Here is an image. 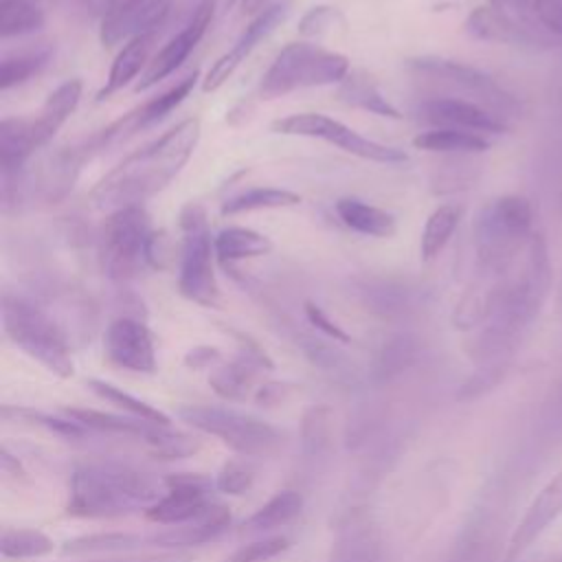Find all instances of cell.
<instances>
[{
	"mask_svg": "<svg viewBox=\"0 0 562 562\" xmlns=\"http://www.w3.org/2000/svg\"><path fill=\"white\" fill-rule=\"evenodd\" d=\"M290 391H292V386L285 384V382H266V384H261V386L257 389L255 402H257L259 406H277V404H281V402L288 400Z\"/></svg>",
	"mask_w": 562,
	"mask_h": 562,
	"instance_id": "cell-49",
	"label": "cell"
},
{
	"mask_svg": "<svg viewBox=\"0 0 562 562\" xmlns=\"http://www.w3.org/2000/svg\"><path fill=\"white\" fill-rule=\"evenodd\" d=\"M171 11V0H145L132 9L105 11L101 20V44L112 48L143 33H156Z\"/></svg>",
	"mask_w": 562,
	"mask_h": 562,
	"instance_id": "cell-19",
	"label": "cell"
},
{
	"mask_svg": "<svg viewBox=\"0 0 562 562\" xmlns=\"http://www.w3.org/2000/svg\"><path fill=\"white\" fill-rule=\"evenodd\" d=\"M367 305L382 314V316H402L404 312H408L413 307V299L406 292V288H397V285H375V288H367Z\"/></svg>",
	"mask_w": 562,
	"mask_h": 562,
	"instance_id": "cell-40",
	"label": "cell"
},
{
	"mask_svg": "<svg viewBox=\"0 0 562 562\" xmlns=\"http://www.w3.org/2000/svg\"><path fill=\"white\" fill-rule=\"evenodd\" d=\"M200 132L198 116L180 121L99 178L88 193V202L99 211L143 206L180 173L200 140Z\"/></svg>",
	"mask_w": 562,
	"mask_h": 562,
	"instance_id": "cell-1",
	"label": "cell"
},
{
	"mask_svg": "<svg viewBox=\"0 0 562 562\" xmlns=\"http://www.w3.org/2000/svg\"><path fill=\"white\" fill-rule=\"evenodd\" d=\"M257 371L259 367L255 362H250L244 356H237L235 360L215 364L209 373V384L222 400H228V402L246 400V395L252 389Z\"/></svg>",
	"mask_w": 562,
	"mask_h": 562,
	"instance_id": "cell-31",
	"label": "cell"
},
{
	"mask_svg": "<svg viewBox=\"0 0 562 562\" xmlns=\"http://www.w3.org/2000/svg\"><path fill=\"white\" fill-rule=\"evenodd\" d=\"M55 542L40 529L2 527L0 555L4 560H33L53 553Z\"/></svg>",
	"mask_w": 562,
	"mask_h": 562,
	"instance_id": "cell-37",
	"label": "cell"
},
{
	"mask_svg": "<svg viewBox=\"0 0 562 562\" xmlns=\"http://www.w3.org/2000/svg\"><path fill=\"white\" fill-rule=\"evenodd\" d=\"M213 13H215V0H200L191 18L187 20V24L149 59L134 90L145 92L158 81L167 79L176 68H180L182 61L191 55V50L198 46V42L206 33L209 24L213 22Z\"/></svg>",
	"mask_w": 562,
	"mask_h": 562,
	"instance_id": "cell-13",
	"label": "cell"
},
{
	"mask_svg": "<svg viewBox=\"0 0 562 562\" xmlns=\"http://www.w3.org/2000/svg\"><path fill=\"white\" fill-rule=\"evenodd\" d=\"M189 558L182 553H121V555H105V558H92L83 562H187Z\"/></svg>",
	"mask_w": 562,
	"mask_h": 562,
	"instance_id": "cell-47",
	"label": "cell"
},
{
	"mask_svg": "<svg viewBox=\"0 0 562 562\" xmlns=\"http://www.w3.org/2000/svg\"><path fill=\"white\" fill-rule=\"evenodd\" d=\"M228 331H231L233 338L239 342V356L248 358V360L255 362L259 369H272V367H274L272 360H270V356L266 353V349H263L255 338H250L248 334L237 331V329H228Z\"/></svg>",
	"mask_w": 562,
	"mask_h": 562,
	"instance_id": "cell-46",
	"label": "cell"
},
{
	"mask_svg": "<svg viewBox=\"0 0 562 562\" xmlns=\"http://www.w3.org/2000/svg\"><path fill=\"white\" fill-rule=\"evenodd\" d=\"M329 562H386L384 536L371 512L353 509L338 522Z\"/></svg>",
	"mask_w": 562,
	"mask_h": 562,
	"instance_id": "cell-15",
	"label": "cell"
},
{
	"mask_svg": "<svg viewBox=\"0 0 562 562\" xmlns=\"http://www.w3.org/2000/svg\"><path fill=\"white\" fill-rule=\"evenodd\" d=\"M334 209H336L338 220L347 228H351L360 235L375 237V239H389L397 233V222H395L393 213H389L375 204H369L364 200L340 198Z\"/></svg>",
	"mask_w": 562,
	"mask_h": 562,
	"instance_id": "cell-23",
	"label": "cell"
},
{
	"mask_svg": "<svg viewBox=\"0 0 562 562\" xmlns=\"http://www.w3.org/2000/svg\"><path fill=\"white\" fill-rule=\"evenodd\" d=\"M274 248L272 239L246 226H226L215 235V255L222 268H231L237 261L266 257Z\"/></svg>",
	"mask_w": 562,
	"mask_h": 562,
	"instance_id": "cell-24",
	"label": "cell"
},
{
	"mask_svg": "<svg viewBox=\"0 0 562 562\" xmlns=\"http://www.w3.org/2000/svg\"><path fill=\"white\" fill-rule=\"evenodd\" d=\"M551 562H562V558H555V560H551Z\"/></svg>",
	"mask_w": 562,
	"mask_h": 562,
	"instance_id": "cell-54",
	"label": "cell"
},
{
	"mask_svg": "<svg viewBox=\"0 0 562 562\" xmlns=\"http://www.w3.org/2000/svg\"><path fill=\"white\" fill-rule=\"evenodd\" d=\"M55 2L70 4V7H77L81 11H99V4H101V0H55Z\"/></svg>",
	"mask_w": 562,
	"mask_h": 562,
	"instance_id": "cell-51",
	"label": "cell"
},
{
	"mask_svg": "<svg viewBox=\"0 0 562 562\" xmlns=\"http://www.w3.org/2000/svg\"><path fill=\"white\" fill-rule=\"evenodd\" d=\"M50 59V48L7 55L0 64V90H11L35 77Z\"/></svg>",
	"mask_w": 562,
	"mask_h": 562,
	"instance_id": "cell-38",
	"label": "cell"
},
{
	"mask_svg": "<svg viewBox=\"0 0 562 562\" xmlns=\"http://www.w3.org/2000/svg\"><path fill=\"white\" fill-rule=\"evenodd\" d=\"M288 549L285 536H263L233 551L222 562H268Z\"/></svg>",
	"mask_w": 562,
	"mask_h": 562,
	"instance_id": "cell-42",
	"label": "cell"
},
{
	"mask_svg": "<svg viewBox=\"0 0 562 562\" xmlns=\"http://www.w3.org/2000/svg\"><path fill=\"white\" fill-rule=\"evenodd\" d=\"M270 130L274 134L283 136H303V138H318L329 145L340 147L342 151L371 160V162H382V165H397L406 162L408 156L400 147H391L384 143H378L373 138H367L345 125L342 121H336L327 114L321 112H296L283 119L272 121Z\"/></svg>",
	"mask_w": 562,
	"mask_h": 562,
	"instance_id": "cell-9",
	"label": "cell"
},
{
	"mask_svg": "<svg viewBox=\"0 0 562 562\" xmlns=\"http://www.w3.org/2000/svg\"><path fill=\"white\" fill-rule=\"evenodd\" d=\"M349 75V57L312 42L285 44L259 81L261 99H277L303 88L340 83Z\"/></svg>",
	"mask_w": 562,
	"mask_h": 562,
	"instance_id": "cell-5",
	"label": "cell"
},
{
	"mask_svg": "<svg viewBox=\"0 0 562 562\" xmlns=\"http://www.w3.org/2000/svg\"><path fill=\"white\" fill-rule=\"evenodd\" d=\"M465 31L474 40L483 42H494V44H512V46H522V48H544L551 42L542 40L540 35L531 33L522 24L514 22L509 15L498 11L492 4L476 7L468 18H465Z\"/></svg>",
	"mask_w": 562,
	"mask_h": 562,
	"instance_id": "cell-20",
	"label": "cell"
},
{
	"mask_svg": "<svg viewBox=\"0 0 562 562\" xmlns=\"http://www.w3.org/2000/svg\"><path fill=\"white\" fill-rule=\"evenodd\" d=\"M255 476H257V468L250 457H233L226 463H222L213 483L217 492L239 496L252 487Z\"/></svg>",
	"mask_w": 562,
	"mask_h": 562,
	"instance_id": "cell-39",
	"label": "cell"
},
{
	"mask_svg": "<svg viewBox=\"0 0 562 562\" xmlns=\"http://www.w3.org/2000/svg\"><path fill=\"white\" fill-rule=\"evenodd\" d=\"M288 15V2H274L266 7L263 11L257 13V18L246 26V31L237 37V42L209 68V72L202 79V90L204 92H215L220 90L228 77L237 70V66L255 50V46L268 37L279 22Z\"/></svg>",
	"mask_w": 562,
	"mask_h": 562,
	"instance_id": "cell-16",
	"label": "cell"
},
{
	"mask_svg": "<svg viewBox=\"0 0 562 562\" xmlns=\"http://www.w3.org/2000/svg\"><path fill=\"white\" fill-rule=\"evenodd\" d=\"M46 13L40 0H0V37H22L40 31Z\"/></svg>",
	"mask_w": 562,
	"mask_h": 562,
	"instance_id": "cell-36",
	"label": "cell"
},
{
	"mask_svg": "<svg viewBox=\"0 0 562 562\" xmlns=\"http://www.w3.org/2000/svg\"><path fill=\"white\" fill-rule=\"evenodd\" d=\"M305 318H307V323L312 325V327H316L323 336H327L329 340H334V342H342V345H347V342H351V336L334 321V318H329V314L321 307V305H316L314 301H305Z\"/></svg>",
	"mask_w": 562,
	"mask_h": 562,
	"instance_id": "cell-45",
	"label": "cell"
},
{
	"mask_svg": "<svg viewBox=\"0 0 562 562\" xmlns=\"http://www.w3.org/2000/svg\"><path fill=\"white\" fill-rule=\"evenodd\" d=\"M33 123L24 116H7L0 123V167L2 176L22 173L24 162L35 151Z\"/></svg>",
	"mask_w": 562,
	"mask_h": 562,
	"instance_id": "cell-25",
	"label": "cell"
},
{
	"mask_svg": "<svg viewBox=\"0 0 562 562\" xmlns=\"http://www.w3.org/2000/svg\"><path fill=\"white\" fill-rule=\"evenodd\" d=\"M413 145L424 151L437 154H479L490 149V140L483 134L452 127H430L413 138Z\"/></svg>",
	"mask_w": 562,
	"mask_h": 562,
	"instance_id": "cell-30",
	"label": "cell"
},
{
	"mask_svg": "<svg viewBox=\"0 0 562 562\" xmlns=\"http://www.w3.org/2000/svg\"><path fill=\"white\" fill-rule=\"evenodd\" d=\"M336 22H342V15L336 7L329 4H318L312 7L299 22V33L305 37H318L323 33H327L331 26H336Z\"/></svg>",
	"mask_w": 562,
	"mask_h": 562,
	"instance_id": "cell-44",
	"label": "cell"
},
{
	"mask_svg": "<svg viewBox=\"0 0 562 562\" xmlns=\"http://www.w3.org/2000/svg\"><path fill=\"white\" fill-rule=\"evenodd\" d=\"M178 417L191 428L220 439L239 457H266L283 443V432L277 426L235 408L184 404L178 408Z\"/></svg>",
	"mask_w": 562,
	"mask_h": 562,
	"instance_id": "cell-7",
	"label": "cell"
},
{
	"mask_svg": "<svg viewBox=\"0 0 562 562\" xmlns=\"http://www.w3.org/2000/svg\"><path fill=\"white\" fill-rule=\"evenodd\" d=\"M140 2H145V0H108L105 11H123V9H132V7L140 4Z\"/></svg>",
	"mask_w": 562,
	"mask_h": 562,
	"instance_id": "cell-53",
	"label": "cell"
},
{
	"mask_svg": "<svg viewBox=\"0 0 562 562\" xmlns=\"http://www.w3.org/2000/svg\"><path fill=\"white\" fill-rule=\"evenodd\" d=\"M301 204V195L279 187H252L237 195H231L222 204V215H239L268 209H290Z\"/></svg>",
	"mask_w": 562,
	"mask_h": 562,
	"instance_id": "cell-33",
	"label": "cell"
},
{
	"mask_svg": "<svg viewBox=\"0 0 562 562\" xmlns=\"http://www.w3.org/2000/svg\"><path fill=\"white\" fill-rule=\"evenodd\" d=\"M180 255L178 292L202 307L220 305V285L215 277V237H211L209 217L200 202H187L180 209Z\"/></svg>",
	"mask_w": 562,
	"mask_h": 562,
	"instance_id": "cell-6",
	"label": "cell"
},
{
	"mask_svg": "<svg viewBox=\"0 0 562 562\" xmlns=\"http://www.w3.org/2000/svg\"><path fill=\"white\" fill-rule=\"evenodd\" d=\"M446 562H494L492 538L479 527L465 531Z\"/></svg>",
	"mask_w": 562,
	"mask_h": 562,
	"instance_id": "cell-41",
	"label": "cell"
},
{
	"mask_svg": "<svg viewBox=\"0 0 562 562\" xmlns=\"http://www.w3.org/2000/svg\"><path fill=\"white\" fill-rule=\"evenodd\" d=\"M389 426V413L378 404H362L349 413L345 426V443L349 450H362L373 443H382V435Z\"/></svg>",
	"mask_w": 562,
	"mask_h": 562,
	"instance_id": "cell-32",
	"label": "cell"
},
{
	"mask_svg": "<svg viewBox=\"0 0 562 562\" xmlns=\"http://www.w3.org/2000/svg\"><path fill=\"white\" fill-rule=\"evenodd\" d=\"M272 4V0H241V9H244V13H259V11H263L266 7H270Z\"/></svg>",
	"mask_w": 562,
	"mask_h": 562,
	"instance_id": "cell-52",
	"label": "cell"
},
{
	"mask_svg": "<svg viewBox=\"0 0 562 562\" xmlns=\"http://www.w3.org/2000/svg\"><path fill=\"white\" fill-rule=\"evenodd\" d=\"M165 494L145 512L151 522L176 527L204 516L217 501L211 490L215 483L202 474H171L165 479Z\"/></svg>",
	"mask_w": 562,
	"mask_h": 562,
	"instance_id": "cell-11",
	"label": "cell"
},
{
	"mask_svg": "<svg viewBox=\"0 0 562 562\" xmlns=\"http://www.w3.org/2000/svg\"><path fill=\"white\" fill-rule=\"evenodd\" d=\"M408 68L422 77H428L437 83H443L448 88L463 92L461 99L474 101L503 119L514 116L520 110L514 94H509L505 88H501L487 72L479 70L470 64L446 59V57L424 55L417 59H408Z\"/></svg>",
	"mask_w": 562,
	"mask_h": 562,
	"instance_id": "cell-10",
	"label": "cell"
},
{
	"mask_svg": "<svg viewBox=\"0 0 562 562\" xmlns=\"http://www.w3.org/2000/svg\"><path fill=\"white\" fill-rule=\"evenodd\" d=\"M105 360L132 373L156 371V345L149 327L136 316H116L103 334Z\"/></svg>",
	"mask_w": 562,
	"mask_h": 562,
	"instance_id": "cell-12",
	"label": "cell"
},
{
	"mask_svg": "<svg viewBox=\"0 0 562 562\" xmlns=\"http://www.w3.org/2000/svg\"><path fill=\"white\" fill-rule=\"evenodd\" d=\"M417 340L408 334L389 338L375 353L371 367V380L375 384H386L400 378L417 360Z\"/></svg>",
	"mask_w": 562,
	"mask_h": 562,
	"instance_id": "cell-29",
	"label": "cell"
},
{
	"mask_svg": "<svg viewBox=\"0 0 562 562\" xmlns=\"http://www.w3.org/2000/svg\"><path fill=\"white\" fill-rule=\"evenodd\" d=\"M156 40H158V31L136 35L121 46V50L116 53V57L110 66L105 83L97 92V101L110 99L112 94L123 90L143 70V66L149 61V53H151Z\"/></svg>",
	"mask_w": 562,
	"mask_h": 562,
	"instance_id": "cell-22",
	"label": "cell"
},
{
	"mask_svg": "<svg viewBox=\"0 0 562 562\" xmlns=\"http://www.w3.org/2000/svg\"><path fill=\"white\" fill-rule=\"evenodd\" d=\"M0 465H2V472L7 476H13V479H24L26 476L22 463L18 461V457L11 454L9 446H2V450H0Z\"/></svg>",
	"mask_w": 562,
	"mask_h": 562,
	"instance_id": "cell-50",
	"label": "cell"
},
{
	"mask_svg": "<svg viewBox=\"0 0 562 562\" xmlns=\"http://www.w3.org/2000/svg\"><path fill=\"white\" fill-rule=\"evenodd\" d=\"M459 220H461V206L457 204H441L428 215L422 231V239H419L422 261L428 263L439 257V252L446 248L452 233L457 231Z\"/></svg>",
	"mask_w": 562,
	"mask_h": 562,
	"instance_id": "cell-34",
	"label": "cell"
},
{
	"mask_svg": "<svg viewBox=\"0 0 562 562\" xmlns=\"http://www.w3.org/2000/svg\"><path fill=\"white\" fill-rule=\"evenodd\" d=\"M86 386L103 402L116 406L119 411H123L125 415H132V417H138V419H145V422H154V424H162V426H171V419L169 415H165L160 408L147 404L145 400L114 386L112 382H105V380H99V378H90L86 380Z\"/></svg>",
	"mask_w": 562,
	"mask_h": 562,
	"instance_id": "cell-35",
	"label": "cell"
},
{
	"mask_svg": "<svg viewBox=\"0 0 562 562\" xmlns=\"http://www.w3.org/2000/svg\"><path fill=\"white\" fill-rule=\"evenodd\" d=\"M533 237V209L522 195L487 202L474 220V250L485 277H501Z\"/></svg>",
	"mask_w": 562,
	"mask_h": 562,
	"instance_id": "cell-3",
	"label": "cell"
},
{
	"mask_svg": "<svg viewBox=\"0 0 562 562\" xmlns=\"http://www.w3.org/2000/svg\"><path fill=\"white\" fill-rule=\"evenodd\" d=\"M81 81L79 79H68L64 83H59L44 101L37 119H31L33 123V140L35 147H44L55 134L57 130L68 121V116L77 110L79 99H81Z\"/></svg>",
	"mask_w": 562,
	"mask_h": 562,
	"instance_id": "cell-21",
	"label": "cell"
},
{
	"mask_svg": "<svg viewBox=\"0 0 562 562\" xmlns=\"http://www.w3.org/2000/svg\"><path fill=\"white\" fill-rule=\"evenodd\" d=\"M154 228L143 206L110 211L99 233V261L103 272L125 283L147 266V244Z\"/></svg>",
	"mask_w": 562,
	"mask_h": 562,
	"instance_id": "cell-8",
	"label": "cell"
},
{
	"mask_svg": "<svg viewBox=\"0 0 562 562\" xmlns=\"http://www.w3.org/2000/svg\"><path fill=\"white\" fill-rule=\"evenodd\" d=\"M303 509V496L296 490H281L257 507L244 522V533H270L292 522Z\"/></svg>",
	"mask_w": 562,
	"mask_h": 562,
	"instance_id": "cell-27",
	"label": "cell"
},
{
	"mask_svg": "<svg viewBox=\"0 0 562 562\" xmlns=\"http://www.w3.org/2000/svg\"><path fill=\"white\" fill-rule=\"evenodd\" d=\"M560 514H562V470L529 503L527 512L522 514L520 522L516 525L507 542L505 562H516L549 529V525Z\"/></svg>",
	"mask_w": 562,
	"mask_h": 562,
	"instance_id": "cell-17",
	"label": "cell"
},
{
	"mask_svg": "<svg viewBox=\"0 0 562 562\" xmlns=\"http://www.w3.org/2000/svg\"><path fill=\"white\" fill-rule=\"evenodd\" d=\"M2 327L9 340L57 378L75 373L70 345L64 329L31 299L2 294Z\"/></svg>",
	"mask_w": 562,
	"mask_h": 562,
	"instance_id": "cell-4",
	"label": "cell"
},
{
	"mask_svg": "<svg viewBox=\"0 0 562 562\" xmlns=\"http://www.w3.org/2000/svg\"><path fill=\"white\" fill-rule=\"evenodd\" d=\"M507 367L501 364H487V367H476V371L459 386L457 397L459 400H474L481 397L483 393L492 391L505 375Z\"/></svg>",
	"mask_w": 562,
	"mask_h": 562,
	"instance_id": "cell-43",
	"label": "cell"
},
{
	"mask_svg": "<svg viewBox=\"0 0 562 562\" xmlns=\"http://www.w3.org/2000/svg\"><path fill=\"white\" fill-rule=\"evenodd\" d=\"M220 349L217 347H211V345H198V347H191L187 353H184V367L189 369H213L215 364H220Z\"/></svg>",
	"mask_w": 562,
	"mask_h": 562,
	"instance_id": "cell-48",
	"label": "cell"
},
{
	"mask_svg": "<svg viewBox=\"0 0 562 562\" xmlns=\"http://www.w3.org/2000/svg\"><path fill=\"white\" fill-rule=\"evenodd\" d=\"M99 154L94 138H86L81 143H72L68 147H59L40 169L37 176V191L42 195V200L46 202H59L64 200L70 189L75 187L83 165Z\"/></svg>",
	"mask_w": 562,
	"mask_h": 562,
	"instance_id": "cell-18",
	"label": "cell"
},
{
	"mask_svg": "<svg viewBox=\"0 0 562 562\" xmlns=\"http://www.w3.org/2000/svg\"><path fill=\"white\" fill-rule=\"evenodd\" d=\"M338 99L351 108L371 112L375 116L400 121L402 112L384 97V92L378 88V83L364 75V72H349L338 83Z\"/></svg>",
	"mask_w": 562,
	"mask_h": 562,
	"instance_id": "cell-26",
	"label": "cell"
},
{
	"mask_svg": "<svg viewBox=\"0 0 562 562\" xmlns=\"http://www.w3.org/2000/svg\"><path fill=\"white\" fill-rule=\"evenodd\" d=\"M301 452L307 461H321L329 454L334 441V413L327 404L305 408L299 428Z\"/></svg>",
	"mask_w": 562,
	"mask_h": 562,
	"instance_id": "cell-28",
	"label": "cell"
},
{
	"mask_svg": "<svg viewBox=\"0 0 562 562\" xmlns=\"http://www.w3.org/2000/svg\"><path fill=\"white\" fill-rule=\"evenodd\" d=\"M419 121L432 127H452V130H468L476 134H501L507 130V121L492 110L454 97V94H439L424 99L417 105Z\"/></svg>",
	"mask_w": 562,
	"mask_h": 562,
	"instance_id": "cell-14",
	"label": "cell"
},
{
	"mask_svg": "<svg viewBox=\"0 0 562 562\" xmlns=\"http://www.w3.org/2000/svg\"><path fill=\"white\" fill-rule=\"evenodd\" d=\"M167 490L154 472L114 457L79 461L68 479L66 514L77 518H116L147 512Z\"/></svg>",
	"mask_w": 562,
	"mask_h": 562,
	"instance_id": "cell-2",
	"label": "cell"
}]
</instances>
